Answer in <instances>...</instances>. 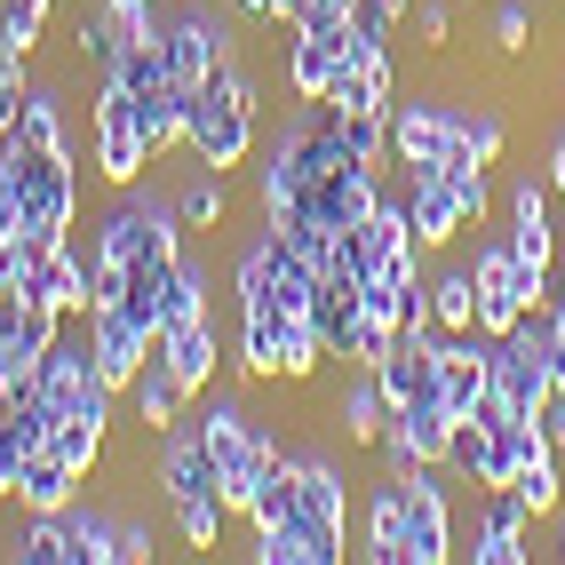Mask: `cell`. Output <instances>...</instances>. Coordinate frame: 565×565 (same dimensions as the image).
<instances>
[{"instance_id": "1", "label": "cell", "mask_w": 565, "mask_h": 565, "mask_svg": "<svg viewBox=\"0 0 565 565\" xmlns=\"http://www.w3.org/2000/svg\"><path fill=\"white\" fill-rule=\"evenodd\" d=\"M152 486H160V502H168V518H175L183 550H223L232 502H223V486H215V462H207L192 414H183L175 430L152 438Z\"/></svg>"}, {"instance_id": "2", "label": "cell", "mask_w": 565, "mask_h": 565, "mask_svg": "<svg viewBox=\"0 0 565 565\" xmlns=\"http://www.w3.org/2000/svg\"><path fill=\"white\" fill-rule=\"evenodd\" d=\"M72 215H81V168H72V152H41V143L0 136V239L72 232Z\"/></svg>"}, {"instance_id": "3", "label": "cell", "mask_w": 565, "mask_h": 565, "mask_svg": "<svg viewBox=\"0 0 565 565\" xmlns=\"http://www.w3.org/2000/svg\"><path fill=\"white\" fill-rule=\"evenodd\" d=\"M183 215H175V200L168 192H143V183H128L120 200L104 207V223H96V271L104 279H120V271H168V263L183 255Z\"/></svg>"}, {"instance_id": "4", "label": "cell", "mask_w": 565, "mask_h": 565, "mask_svg": "<svg viewBox=\"0 0 565 565\" xmlns=\"http://www.w3.org/2000/svg\"><path fill=\"white\" fill-rule=\"evenodd\" d=\"M192 423H200V446H207V462H215V486H223V502H232V518H247L255 486L271 478V462L287 455V446L247 414L239 391H215V398L192 414Z\"/></svg>"}, {"instance_id": "5", "label": "cell", "mask_w": 565, "mask_h": 565, "mask_svg": "<svg viewBox=\"0 0 565 565\" xmlns=\"http://www.w3.org/2000/svg\"><path fill=\"white\" fill-rule=\"evenodd\" d=\"M327 359L334 351L311 311H232V366L247 383H311Z\"/></svg>"}, {"instance_id": "6", "label": "cell", "mask_w": 565, "mask_h": 565, "mask_svg": "<svg viewBox=\"0 0 565 565\" xmlns=\"http://www.w3.org/2000/svg\"><path fill=\"white\" fill-rule=\"evenodd\" d=\"M557 391L550 374V319L534 311L518 334H494V383H486V423H542V398Z\"/></svg>"}, {"instance_id": "7", "label": "cell", "mask_w": 565, "mask_h": 565, "mask_svg": "<svg viewBox=\"0 0 565 565\" xmlns=\"http://www.w3.org/2000/svg\"><path fill=\"white\" fill-rule=\"evenodd\" d=\"M287 525L311 542V565H343L351 557V478H343L334 455H295V518Z\"/></svg>"}, {"instance_id": "8", "label": "cell", "mask_w": 565, "mask_h": 565, "mask_svg": "<svg viewBox=\"0 0 565 565\" xmlns=\"http://www.w3.org/2000/svg\"><path fill=\"white\" fill-rule=\"evenodd\" d=\"M311 295H319V271L295 247H279L271 232L239 247V263H232V311H311Z\"/></svg>"}, {"instance_id": "9", "label": "cell", "mask_w": 565, "mask_h": 565, "mask_svg": "<svg viewBox=\"0 0 565 565\" xmlns=\"http://www.w3.org/2000/svg\"><path fill=\"white\" fill-rule=\"evenodd\" d=\"M160 49H168L175 88L192 96V88H207L215 72L239 56V17H215L207 0H175V9H168V24H160Z\"/></svg>"}, {"instance_id": "10", "label": "cell", "mask_w": 565, "mask_h": 565, "mask_svg": "<svg viewBox=\"0 0 565 565\" xmlns=\"http://www.w3.org/2000/svg\"><path fill=\"white\" fill-rule=\"evenodd\" d=\"M88 143H96V175L111 183V192H128V183H143V175L160 168V160H152V143H143V128H136V96L111 81V72H96Z\"/></svg>"}, {"instance_id": "11", "label": "cell", "mask_w": 565, "mask_h": 565, "mask_svg": "<svg viewBox=\"0 0 565 565\" xmlns=\"http://www.w3.org/2000/svg\"><path fill=\"white\" fill-rule=\"evenodd\" d=\"M96 398H120V391H111L104 374H96L88 327H81V334H56L49 359H41V374H32V406H41L49 423H56V414H81V406H96Z\"/></svg>"}, {"instance_id": "12", "label": "cell", "mask_w": 565, "mask_h": 565, "mask_svg": "<svg viewBox=\"0 0 565 565\" xmlns=\"http://www.w3.org/2000/svg\"><path fill=\"white\" fill-rule=\"evenodd\" d=\"M398 494H406V565H446V557H462V550H455V502H446V470H438V462L406 470Z\"/></svg>"}, {"instance_id": "13", "label": "cell", "mask_w": 565, "mask_h": 565, "mask_svg": "<svg viewBox=\"0 0 565 565\" xmlns=\"http://www.w3.org/2000/svg\"><path fill=\"white\" fill-rule=\"evenodd\" d=\"M383 200V168H366V160H327V168H311V183H303V215H319L327 232H351V223Z\"/></svg>"}, {"instance_id": "14", "label": "cell", "mask_w": 565, "mask_h": 565, "mask_svg": "<svg viewBox=\"0 0 565 565\" xmlns=\"http://www.w3.org/2000/svg\"><path fill=\"white\" fill-rule=\"evenodd\" d=\"M374 383H383L391 406H438V327H398L391 351L374 359Z\"/></svg>"}, {"instance_id": "15", "label": "cell", "mask_w": 565, "mask_h": 565, "mask_svg": "<svg viewBox=\"0 0 565 565\" xmlns=\"http://www.w3.org/2000/svg\"><path fill=\"white\" fill-rule=\"evenodd\" d=\"M17 295H24V303H41V311H56V319H88L96 263L72 255V239H64V247H49L41 263H24V271H17Z\"/></svg>"}, {"instance_id": "16", "label": "cell", "mask_w": 565, "mask_h": 565, "mask_svg": "<svg viewBox=\"0 0 565 565\" xmlns=\"http://www.w3.org/2000/svg\"><path fill=\"white\" fill-rule=\"evenodd\" d=\"M486 383H494V334H438V406L470 423L486 406Z\"/></svg>"}, {"instance_id": "17", "label": "cell", "mask_w": 565, "mask_h": 565, "mask_svg": "<svg viewBox=\"0 0 565 565\" xmlns=\"http://www.w3.org/2000/svg\"><path fill=\"white\" fill-rule=\"evenodd\" d=\"M470 279H478V334H518L525 319V295H518V255L510 239H478L470 247Z\"/></svg>"}, {"instance_id": "18", "label": "cell", "mask_w": 565, "mask_h": 565, "mask_svg": "<svg viewBox=\"0 0 565 565\" xmlns=\"http://www.w3.org/2000/svg\"><path fill=\"white\" fill-rule=\"evenodd\" d=\"M81 327H88V351H96V374H104L111 391H128V383H136V366L152 359V343H160V334L143 327L136 311H120V303H96V311H88Z\"/></svg>"}, {"instance_id": "19", "label": "cell", "mask_w": 565, "mask_h": 565, "mask_svg": "<svg viewBox=\"0 0 565 565\" xmlns=\"http://www.w3.org/2000/svg\"><path fill=\"white\" fill-rule=\"evenodd\" d=\"M455 152V104L438 96H398L391 104V160L398 168H438Z\"/></svg>"}, {"instance_id": "20", "label": "cell", "mask_w": 565, "mask_h": 565, "mask_svg": "<svg viewBox=\"0 0 565 565\" xmlns=\"http://www.w3.org/2000/svg\"><path fill=\"white\" fill-rule=\"evenodd\" d=\"M351 64V32L343 24H311V32H287V96L303 104H327L334 81Z\"/></svg>"}, {"instance_id": "21", "label": "cell", "mask_w": 565, "mask_h": 565, "mask_svg": "<svg viewBox=\"0 0 565 565\" xmlns=\"http://www.w3.org/2000/svg\"><path fill=\"white\" fill-rule=\"evenodd\" d=\"M406 223H414V239H423V255H446L462 232H470V215H462V200H455V183H446L438 168H406Z\"/></svg>"}, {"instance_id": "22", "label": "cell", "mask_w": 565, "mask_h": 565, "mask_svg": "<svg viewBox=\"0 0 565 565\" xmlns=\"http://www.w3.org/2000/svg\"><path fill=\"white\" fill-rule=\"evenodd\" d=\"M534 557V518L510 486H486V510H478V534H470V565H525Z\"/></svg>"}, {"instance_id": "23", "label": "cell", "mask_w": 565, "mask_h": 565, "mask_svg": "<svg viewBox=\"0 0 565 565\" xmlns=\"http://www.w3.org/2000/svg\"><path fill=\"white\" fill-rule=\"evenodd\" d=\"M120 398L136 406V430H143V438H160V430H175L183 414H192V398H200V391L183 383V374H175V366L160 359V343H152V359L136 366V383H128Z\"/></svg>"}, {"instance_id": "24", "label": "cell", "mask_w": 565, "mask_h": 565, "mask_svg": "<svg viewBox=\"0 0 565 565\" xmlns=\"http://www.w3.org/2000/svg\"><path fill=\"white\" fill-rule=\"evenodd\" d=\"M160 359L192 383L200 398L215 391V374H223V359H232V343H223V319L207 311V319H183V327H160Z\"/></svg>"}, {"instance_id": "25", "label": "cell", "mask_w": 565, "mask_h": 565, "mask_svg": "<svg viewBox=\"0 0 565 565\" xmlns=\"http://www.w3.org/2000/svg\"><path fill=\"white\" fill-rule=\"evenodd\" d=\"M327 423L343 430V446H374V438H383L391 398H383V383H374V366H351V374H343V391H334Z\"/></svg>"}, {"instance_id": "26", "label": "cell", "mask_w": 565, "mask_h": 565, "mask_svg": "<svg viewBox=\"0 0 565 565\" xmlns=\"http://www.w3.org/2000/svg\"><path fill=\"white\" fill-rule=\"evenodd\" d=\"M359 557H374V565H406V494H398V478H391V470L374 478V494H366Z\"/></svg>"}, {"instance_id": "27", "label": "cell", "mask_w": 565, "mask_h": 565, "mask_svg": "<svg viewBox=\"0 0 565 565\" xmlns=\"http://www.w3.org/2000/svg\"><path fill=\"white\" fill-rule=\"evenodd\" d=\"M49 446H56L81 478H96V470H104V446H111V398H96V406H81V414H56V423H49Z\"/></svg>"}, {"instance_id": "28", "label": "cell", "mask_w": 565, "mask_h": 565, "mask_svg": "<svg viewBox=\"0 0 565 565\" xmlns=\"http://www.w3.org/2000/svg\"><path fill=\"white\" fill-rule=\"evenodd\" d=\"M423 311L438 334H470L478 327V279H470V263H438V271L423 279Z\"/></svg>"}, {"instance_id": "29", "label": "cell", "mask_w": 565, "mask_h": 565, "mask_svg": "<svg viewBox=\"0 0 565 565\" xmlns=\"http://www.w3.org/2000/svg\"><path fill=\"white\" fill-rule=\"evenodd\" d=\"M9 136L17 143H41V152H72V136H64V88L56 81H24V96L9 111Z\"/></svg>"}, {"instance_id": "30", "label": "cell", "mask_w": 565, "mask_h": 565, "mask_svg": "<svg viewBox=\"0 0 565 565\" xmlns=\"http://www.w3.org/2000/svg\"><path fill=\"white\" fill-rule=\"evenodd\" d=\"M0 557H17V565H72L64 510H17V525H9V542H0Z\"/></svg>"}, {"instance_id": "31", "label": "cell", "mask_w": 565, "mask_h": 565, "mask_svg": "<svg viewBox=\"0 0 565 565\" xmlns=\"http://www.w3.org/2000/svg\"><path fill=\"white\" fill-rule=\"evenodd\" d=\"M168 200H175V215H183V232H223V215H232V175L192 160V175H183Z\"/></svg>"}, {"instance_id": "32", "label": "cell", "mask_w": 565, "mask_h": 565, "mask_svg": "<svg viewBox=\"0 0 565 565\" xmlns=\"http://www.w3.org/2000/svg\"><path fill=\"white\" fill-rule=\"evenodd\" d=\"M64 534H72V565H120V510L64 502Z\"/></svg>"}, {"instance_id": "33", "label": "cell", "mask_w": 565, "mask_h": 565, "mask_svg": "<svg viewBox=\"0 0 565 565\" xmlns=\"http://www.w3.org/2000/svg\"><path fill=\"white\" fill-rule=\"evenodd\" d=\"M81 470H72L56 446H41V455L24 462V478H17V510H64V502H81Z\"/></svg>"}, {"instance_id": "34", "label": "cell", "mask_w": 565, "mask_h": 565, "mask_svg": "<svg viewBox=\"0 0 565 565\" xmlns=\"http://www.w3.org/2000/svg\"><path fill=\"white\" fill-rule=\"evenodd\" d=\"M455 152L478 160V168H502V152H510V120H502L494 104H455Z\"/></svg>"}, {"instance_id": "35", "label": "cell", "mask_w": 565, "mask_h": 565, "mask_svg": "<svg viewBox=\"0 0 565 565\" xmlns=\"http://www.w3.org/2000/svg\"><path fill=\"white\" fill-rule=\"evenodd\" d=\"M207 295H215V279H207V263H200L192 247H183V263H175V271H168V287H160V327H183V319H207V311H215Z\"/></svg>"}, {"instance_id": "36", "label": "cell", "mask_w": 565, "mask_h": 565, "mask_svg": "<svg viewBox=\"0 0 565 565\" xmlns=\"http://www.w3.org/2000/svg\"><path fill=\"white\" fill-rule=\"evenodd\" d=\"M49 9L56 0H0V56L32 64V49H41V32H49Z\"/></svg>"}, {"instance_id": "37", "label": "cell", "mask_w": 565, "mask_h": 565, "mask_svg": "<svg viewBox=\"0 0 565 565\" xmlns=\"http://www.w3.org/2000/svg\"><path fill=\"white\" fill-rule=\"evenodd\" d=\"M510 494L525 502V518H557L565 510V478H557V455H542V462H518V478H510Z\"/></svg>"}, {"instance_id": "38", "label": "cell", "mask_w": 565, "mask_h": 565, "mask_svg": "<svg viewBox=\"0 0 565 565\" xmlns=\"http://www.w3.org/2000/svg\"><path fill=\"white\" fill-rule=\"evenodd\" d=\"M438 175L455 183V200H462L470 232H478V223L494 215V168H478V160H462V152H446V160H438Z\"/></svg>"}, {"instance_id": "39", "label": "cell", "mask_w": 565, "mask_h": 565, "mask_svg": "<svg viewBox=\"0 0 565 565\" xmlns=\"http://www.w3.org/2000/svg\"><path fill=\"white\" fill-rule=\"evenodd\" d=\"M72 56H81L88 72H104L111 56H120V24H111V9H104V0H88V9H81V24H72Z\"/></svg>"}, {"instance_id": "40", "label": "cell", "mask_w": 565, "mask_h": 565, "mask_svg": "<svg viewBox=\"0 0 565 565\" xmlns=\"http://www.w3.org/2000/svg\"><path fill=\"white\" fill-rule=\"evenodd\" d=\"M534 41H542L534 0H494V49H502V56H525Z\"/></svg>"}, {"instance_id": "41", "label": "cell", "mask_w": 565, "mask_h": 565, "mask_svg": "<svg viewBox=\"0 0 565 565\" xmlns=\"http://www.w3.org/2000/svg\"><path fill=\"white\" fill-rule=\"evenodd\" d=\"M414 32H423V49L438 56L446 41H455V9H446V0H414Z\"/></svg>"}, {"instance_id": "42", "label": "cell", "mask_w": 565, "mask_h": 565, "mask_svg": "<svg viewBox=\"0 0 565 565\" xmlns=\"http://www.w3.org/2000/svg\"><path fill=\"white\" fill-rule=\"evenodd\" d=\"M160 557V534L143 518H120V565H152Z\"/></svg>"}, {"instance_id": "43", "label": "cell", "mask_w": 565, "mask_h": 565, "mask_svg": "<svg viewBox=\"0 0 565 565\" xmlns=\"http://www.w3.org/2000/svg\"><path fill=\"white\" fill-rule=\"evenodd\" d=\"M550 374H557V383H565V279H557V295H550Z\"/></svg>"}, {"instance_id": "44", "label": "cell", "mask_w": 565, "mask_h": 565, "mask_svg": "<svg viewBox=\"0 0 565 565\" xmlns=\"http://www.w3.org/2000/svg\"><path fill=\"white\" fill-rule=\"evenodd\" d=\"M24 81H32V72H24L17 56H0V136H9V111H17V96H24Z\"/></svg>"}, {"instance_id": "45", "label": "cell", "mask_w": 565, "mask_h": 565, "mask_svg": "<svg viewBox=\"0 0 565 565\" xmlns=\"http://www.w3.org/2000/svg\"><path fill=\"white\" fill-rule=\"evenodd\" d=\"M287 9H295V0H232L239 24H287Z\"/></svg>"}, {"instance_id": "46", "label": "cell", "mask_w": 565, "mask_h": 565, "mask_svg": "<svg viewBox=\"0 0 565 565\" xmlns=\"http://www.w3.org/2000/svg\"><path fill=\"white\" fill-rule=\"evenodd\" d=\"M542 430H550V446H557V455H565V383L542 398Z\"/></svg>"}, {"instance_id": "47", "label": "cell", "mask_w": 565, "mask_h": 565, "mask_svg": "<svg viewBox=\"0 0 565 565\" xmlns=\"http://www.w3.org/2000/svg\"><path fill=\"white\" fill-rule=\"evenodd\" d=\"M542 175H550V192H557V200H565V136H557V143H550V168H542Z\"/></svg>"}, {"instance_id": "48", "label": "cell", "mask_w": 565, "mask_h": 565, "mask_svg": "<svg viewBox=\"0 0 565 565\" xmlns=\"http://www.w3.org/2000/svg\"><path fill=\"white\" fill-rule=\"evenodd\" d=\"M557 557H565V510H557Z\"/></svg>"}, {"instance_id": "49", "label": "cell", "mask_w": 565, "mask_h": 565, "mask_svg": "<svg viewBox=\"0 0 565 565\" xmlns=\"http://www.w3.org/2000/svg\"><path fill=\"white\" fill-rule=\"evenodd\" d=\"M168 9H175V0H168Z\"/></svg>"}]
</instances>
